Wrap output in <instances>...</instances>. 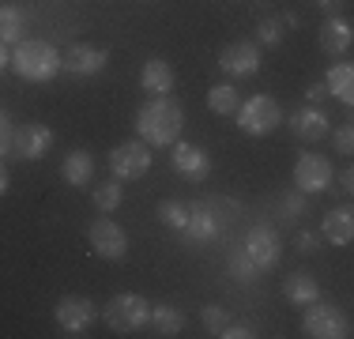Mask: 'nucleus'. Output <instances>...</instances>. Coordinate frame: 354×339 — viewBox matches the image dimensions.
Returning a JSON list of instances; mask_svg holds the SVG:
<instances>
[{
  "label": "nucleus",
  "instance_id": "1",
  "mask_svg": "<svg viewBox=\"0 0 354 339\" xmlns=\"http://www.w3.org/2000/svg\"><path fill=\"white\" fill-rule=\"evenodd\" d=\"M132 125H136V136L147 147H170V143H177L185 132V106L174 102L170 95L147 98L136 109V121Z\"/></svg>",
  "mask_w": 354,
  "mask_h": 339
},
{
  "label": "nucleus",
  "instance_id": "2",
  "mask_svg": "<svg viewBox=\"0 0 354 339\" xmlns=\"http://www.w3.org/2000/svg\"><path fill=\"white\" fill-rule=\"evenodd\" d=\"M12 72L27 83H49L61 72V53L41 38H23L12 49Z\"/></svg>",
  "mask_w": 354,
  "mask_h": 339
},
{
  "label": "nucleus",
  "instance_id": "3",
  "mask_svg": "<svg viewBox=\"0 0 354 339\" xmlns=\"http://www.w3.org/2000/svg\"><path fill=\"white\" fill-rule=\"evenodd\" d=\"M102 320L113 328L117 336H136L140 328H147V320H151V302L143 298V294H136V291H121V294H113V298L106 302Z\"/></svg>",
  "mask_w": 354,
  "mask_h": 339
},
{
  "label": "nucleus",
  "instance_id": "4",
  "mask_svg": "<svg viewBox=\"0 0 354 339\" xmlns=\"http://www.w3.org/2000/svg\"><path fill=\"white\" fill-rule=\"evenodd\" d=\"M234 117H238L241 132L260 140V136H272L283 125V106L272 95H252V98H245L238 109H234Z\"/></svg>",
  "mask_w": 354,
  "mask_h": 339
},
{
  "label": "nucleus",
  "instance_id": "5",
  "mask_svg": "<svg viewBox=\"0 0 354 339\" xmlns=\"http://www.w3.org/2000/svg\"><path fill=\"white\" fill-rule=\"evenodd\" d=\"M301 332L309 339H347L351 336V324L332 302H309L306 313H301Z\"/></svg>",
  "mask_w": 354,
  "mask_h": 339
},
{
  "label": "nucleus",
  "instance_id": "6",
  "mask_svg": "<svg viewBox=\"0 0 354 339\" xmlns=\"http://www.w3.org/2000/svg\"><path fill=\"white\" fill-rule=\"evenodd\" d=\"M151 163H155V155H151V147L140 140H124L117 143L113 151H109V174L117 177V181H140L143 174L151 170Z\"/></svg>",
  "mask_w": 354,
  "mask_h": 339
},
{
  "label": "nucleus",
  "instance_id": "7",
  "mask_svg": "<svg viewBox=\"0 0 354 339\" xmlns=\"http://www.w3.org/2000/svg\"><path fill=\"white\" fill-rule=\"evenodd\" d=\"M53 320H57V328H61V336L75 339L98 320V305L91 298H83V294H64V298L53 305Z\"/></svg>",
  "mask_w": 354,
  "mask_h": 339
},
{
  "label": "nucleus",
  "instance_id": "8",
  "mask_svg": "<svg viewBox=\"0 0 354 339\" xmlns=\"http://www.w3.org/2000/svg\"><path fill=\"white\" fill-rule=\"evenodd\" d=\"M332 158L317 155V151H309V155H301L298 163H294V185H298V192H306V196H320V192L332 189Z\"/></svg>",
  "mask_w": 354,
  "mask_h": 339
},
{
  "label": "nucleus",
  "instance_id": "9",
  "mask_svg": "<svg viewBox=\"0 0 354 339\" xmlns=\"http://www.w3.org/2000/svg\"><path fill=\"white\" fill-rule=\"evenodd\" d=\"M87 241L102 260H124V253H129V234H124V226L113 223L109 215L95 219V223L87 226Z\"/></svg>",
  "mask_w": 354,
  "mask_h": 339
},
{
  "label": "nucleus",
  "instance_id": "10",
  "mask_svg": "<svg viewBox=\"0 0 354 339\" xmlns=\"http://www.w3.org/2000/svg\"><path fill=\"white\" fill-rule=\"evenodd\" d=\"M218 68H223V75H230V80H249V75L260 72V46L249 38L230 42V46H223V53H218Z\"/></svg>",
  "mask_w": 354,
  "mask_h": 339
},
{
  "label": "nucleus",
  "instance_id": "11",
  "mask_svg": "<svg viewBox=\"0 0 354 339\" xmlns=\"http://www.w3.org/2000/svg\"><path fill=\"white\" fill-rule=\"evenodd\" d=\"M53 151V129L49 125H38V121H30V125H19L12 136V155L15 158H23V163H41V158Z\"/></svg>",
  "mask_w": 354,
  "mask_h": 339
},
{
  "label": "nucleus",
  "instance_id": "12",
  "mask_svg": "<svg viewBox=\"0 0 354 339\" xmlns=\"http://www.w3.org/2000/svg\"><path fill=\"white\" fill-rule=\"evenodd\" d=\"M109 64V53L98 46H91V42H75L61 53V72L75 75V80H91V75H98L102 68Z\"/></svg>",
  "mask_w": 354,
  "mask_h": 339
},
{
  "label": "nucleus",
  "instance_id": "13",
  "mask_svg": "<svg viewBox=\"0 0 354 339\" xmlns=\"http://www.w3.org/2000/svg\"><path fill=\"white\" fill-rule=\"evenodd\" d=\"M245 253L252 257V264H257L260 271H275L283 260V241L279 234L272 230V226H252V230L245 234Z\"/></svg>",
  "mask_w": 354,
  "mask_h": 339
},
{
  "label": "nucleus",
  "instance_id": "14",
  "mask_svg": "<svg viewBox=\"0 0 354 339\" xmlns=\"http://www.w3.org/2000/svg\"><path fill=\"white\" fill-rule=\"evenodd\" d=\"M283 125H290V132L298 136L301 143H320L332 132V121H328L324 106H301V109H294L290 117H283Z\"/></svg>",
  "mask_w": 354,
  "mask_h": 339
},
{
  "label": "nucleus",
  "instance_id": "15",
  "mask_svg": "<svg viewBox=\"0 0 354 339\" xmlns=\"http://www.w3.org/2000/svg\"><path fill=\"white\" fill-rule=\"evenodd\" d=\"M170 163L185 181H204L212 174V155L204 147H196V143H185V140L170 143Z\"/></svg>",
  "mask_w": 354,
  "mask_h": 339
},
{
  "label": "nucleus",
  "instance_id": "16",
  "mask_svg": "<svg viewBox=\"0 0 354 339\" xmlns=\"http://www.w3.org/2000/svg\"><path fill=\"white\" fill-rule=\"evenodd\" d=\"M218 215H215V208L207 200H200V203H189V223H185V241L189 245H207V241H215L218 237Z\"/></svg>",
  "mask_w": 354,
  "mask_h": 339
},
{
  "label": "nucleus",
  "instance_id": "17",
  "mask_svg": "<svg viewBox=\"0 0 354 339\" xmlns=\"http://www.w3.org/2000/svg\"><path fill=\"white\" fill-rule=\"evenodd\" d=\"M317 42H320V49H324L328 57H347V53H351V46H354L351 19H343V15H328V19L320 23Z\"/></svg>",
  "mask_w": 354,
  "mask_h": 339
},
{
  "label": "nucleus",
  "instance_id": "18",
  "mask_svg": "<svg viewBox=\"0 0 354 339\" xmlns=\"http://www.w3.org/2000/svg\"><path fill=\"white\" fill-rule=\"evenodd\" d=\"M174 83H177V75H174L170 61H162V57H151V61L143 64V72H140V87L147 91V98L170 95Z\"/></svg>",
  "mask_w": 354,
  "mask_h": 339
},
{
  "label": "nucleus",
  "instance_id": "19",
  "mask_svg": "<svg viewBox=\"0 0 354 339\" xmlns=\"http://www.w3.org/2000/svg\"><path fill=\"white\" fill-rule=\"evenodd\" d=\"M61 177L72 185V189H87L91 181H95V155L83 147H72L68 155H64L61 163Z\"/></svg>",
  "mask_w": 354,
  "mask_h": 339
},
{
  "label": "nucleus",
  "instance_id": "20",
  "mask_svg": "<svg viewBox=\"0 0 354 339\" xmlns=\"http://www.w3.org/2000/svg\"><path fill=\"white\" fill-rule=\"evenodd\" d=\"M320 237L332 245H351L354 241V211L347 203H339V208H332L324 215V223H320Z\"/></svg>",
  "mask_w": 354,
  "mask_h": 339
},
{
  "label": "nucleus",
  "instance_id": "21",
  "mask_svg": "<svg viewBox=\"0 0 354 339\" xmlns=\"http://www.w3.org/2000/svg\"><path fill=\"white\" fill-rule=\"evenodd\" d=\"M283 298L290 305H298V309H306L309 302L320 298V283L309 271H290V275L283 279Z\"/></svg>",
  "mask_w": 354,
  "mask_h": 339
},
{
  "label": "nucleus",
  "instance_id": "22",
  "mask_svg": "<svg viewBox=\"0 0 354 339\" xmlns=\"http://www.w3.org/2000/svg\"><path fill=\"white\" fill-rule=\"evenodd\" d=\"M151 332H155L158 339H174V336H181L185 332V313L177 309V305L170 302H158V305H151Z\"/></svg>",
  "mask_w": 354,
  "mask_h": 339
},
{
  "label": "nucleus",
  "instance_id": "23",
  "mask_svg": "<svg viewBox=\"0 0 354 339\" xmlns=\"http://www.w3.org/2000/svg\"><path fill=\"white\" fill-rule=\"evenodd\" d=\"M23 38H27V8L0 4V42L4 46H19Z\"/></svg>",
  "mask_w": 354,
  "mask_h": 339
},
{
  "label": "nucleus",
  "instance_id": "24",
  "mask_svg": "<svg viewBox=\"0 0 354 339\" xmlns=\"http://www.w3.org/2000/svg\"><path fill=\"white\" fill-rule=\"evenodd\" d=\"M324 87H328V98L351 106V102H354V68H351L347 61H339L332 72L324 75Z\"/></svg>",
  "mask_w": 354,
  "mask_h": 339
},
{
  "label": "nucleus",
  "instance_id": "25",
  "mask_svg": "<svg viewBox=\"0 0 354 339\" xmlns=\"http://www.w3.org/2000/svg\"><path fill=\"white\" fill-rule=\"evenodd\" d=\"M241 106V95L234 83H215L212 91H207V109L218 117H234V109Z\"/></svg>",
  "mask_w": 354,
  "mask_h": 339
},
{
  "label": "nucleus",
  "instance_id": "26",
  "mask_svg": "<svg viewBox=\"0 0 354 339\" xmlns=\"http://www.w3.org/2000/svg\"><path fill=\"white\" fill-rule=\"evenodd\" d=\"M91 200H95V208L102 211V215H109V211H117L121 208V200H124V189H121V181H102V185H95L91 189Z\"/></svg>",
  "mask_w": 354,
  "mask_h": 339
},
{
  "label": "nucleus",
  "instance_id": "27",
  "mask_svg": "<svg viewBox=\"0 0 354 339\" xmlns=\"http://www.w3.org/2000/svg\"><path fill=\"white\" fill-rule=\"evenodd\" d=\"M155 215H158V223H162V226H170V230L181 234L185 223H189V203H181V200H162Z\"/></svg>",
  "mask_w": 354,
  "mask_h": 339
},
{
  "label": "nucleus",
  "instance_id": "28",
  "mask_svg": "<svg viewBox=\"0 0 354 339\" xmlns=\"http://www.w3.org/2000/svg\"><path fill=\"white\" fill-rule=\"evenodd\" d=\"M230 275L241 279V283H252V279L260 275V268L252 264V257H249L245 249H241V253H230Z\"/></svg>",
  "mask_w": 354,
  "mask_h": 339
},
{
  "label": "nucleus",
  "instance_id": "29",
  "mask_svg": "<svg viewBox=\"0 0 354 339\" xmlns=\"http://www.w3.org/2000/svg\"><path fill=\"white\" fill-rule=\"evenodd\" d=\"M200 320H204V328L207 332H223L226 324H230V313L223 309V305H204V309H200Z\"/></svg>",
  "mask_w": 354,
  "mask_h": 339
},
{
  "label": "nucleus",
  "instance_id": "30",
  "mask_svg": "<svg viewBox=\"0 0 354 339\" xmlns=\"http://www.w3.org/2000/svg\"><path fill=\"white\" fill-rule=\"evenodd\" d=\"M257 42H260V46H279V42H283V23L279 19H264L257 27Z\"/></svg>",
  "mask_w": 354,
  "mask_h": 339
},
{
  "label": "nucleus",
  "instance_id": "31",
  "mask_svg": "<svg viewBox=\"0 0 354 339\" xmlns=\"http://www.w3.org/2000/svg\"><path fill=\"white\" fill-rule=\"evenodd\" d=\"M328 136H332V143H335V151H339V155H351V151H354V125L351 121L339 125V129H332Z\"/></svg>",
  "mask_w": 354,
  "mask_h": 339
},
{
  "label": "nucleus",
  "instance_id": "32",
  "mask_svg": "<svg viewBox=\"0 0 354 339\" xmlns=\"http://www.w3.org/2000/svg\"><path fill=\"white\" fill-rule=\"evenodd\" d=\"M332 189H335V192H339V196H343V200H347V196H351V192H354V170H351V166H343V170H335V177H332Z\"/></svg>",
  "mask_w": 354,
  "mask_h": 339
},
{
  "label": "nucleus",
  "instance_id": "33",
  "mask_svg": "<svg viewBox=\"0 0 354 339\" xmlns=\"http://www.w3.org/2000/svg\"><path fill=\"white\" fill-rule=\"evenodd\" d=\"M294 249L306 253V257H313V253H320V237L313 230H298L294 234Z\"/></svg>",
  "mask_w": 354,
  "mask_h": 339
},
{
  "label": "nucleus",
  "instance_id": "34",
  "mask_svg": "<svg viewBox=\"0 0 354 339\" xmlns=\"http://www.w3.org/2000/svg\"><path fill=\"white\" fill-rule=\"evenodd\" d=\"M12 136H15V125H12V117L0 109V158L12 155Z\"/></svg>",
  "mask_w": 354,
  "mask_h": 339
},
{
  "label": "nucleus",
  "instance_id": "35",
  "mask_svg": "<svg viewBox=\"0 0 354 339\" xmlns=\"http://www.w3.org/2000/svg\"><path fill=\"white\" fill-rule=\"evenodd\" d=\"M306 211H309L306 192H294V196L283 200V215H286V219H298V215H306Z\"/></svg>",
  "mask_w": 354,
  "mask_h": 339
},
{
  "label": "nucleus",
  "instance_id": "36",
  "mask_svg": "<svg viewBox=\"0 0 354 339\" xmlns=\"http://www.w3.org/2000/svg\"><path fill=\"white\" fill-rule=\"evenodd\" d=\"M218 336H223V339H252L257 332H252L249 324H234V320H230V324H226V328H223V332H218Z\"/></svg>",
  "mask_w": 354,
  "mask_h": 339
},
{
  "label": "nucleus",
  "instance_id": "37",
  "mask_svg": "<svg viewBox=\"0 0 354 339\" xmlns=\"http://www.w3.org/2000/svg\"><path fill=\"white\" fill-rule=\"evenodd\" d=\"M306 98H309V106H324V102H328L324 80H320V83H309V87H306Z\"/></svg>",
  "mask_w": 354,
  "mask_h": 339
},
{
  "label": "nucleus",
  "instance_id": "38",
  "mask_svg": "<svg viewBox=\"0 0 354 339\" xmlns=\"http://www.w3.org/2000/svg\"><path fill=\"white\" fill-rule=\"evenodd\" d=\"M343 4H347V0H317V8H320V12H324V15H335V12H339V8Z\"/></svg>",
  "mask_w": 354,
  "mask_h": 339
},
{
  "label": "nucleus",
  "instance_id": "39",
  "mask_svg": "<svg viewBox=\"0 0 354 339\" xmlns=\"http://www.w3.org/2000/svg\"><path fill=\"white\" fill-rule=\"evenodd\" d=\"M8 185H12V174H8V163L0 158V196L8 192Z\"/></svg>",
  "mask_w": 354,
  "mask_h": 339
},
{
  "label": "nucleus",
  "instance_id": "40",
  "mask_svg": "<svg viewBox=\"0 0 354 339\" xmlns=\"http://www.w3.org/2000/svg\"><path fill=\"white\" fill-rule=\"evenodd\" d=\"M12 68V53H8V46L0 42V72H8Z\"/></svg>",
  "mask_w": 354,
  "mask_h": 339
}]
</instances>
